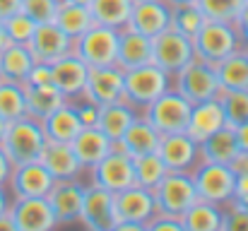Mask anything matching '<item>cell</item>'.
<instances>
[{
    "label": "cell",
    "mask_w": 248,
    "mask_h": 231,
    "mask_svg": "<svg viewBox=\"0 0 248 231\" xmlns=\"http://www.w3.org/2000/svg\"><path fill=\"white\" fill-rule=\"evenodd\" d=\"M75 111H78V116H80L82 125H96L99 106H94V104H89V101L84 99V104H75Z\"/></svg>",
    "instance_id": "46"
},
{
    "label": "cell",
    "mask_w": 248,
    "mask_h": 231,
    "mask_svg": "<svg viewBox=\"0 0 248 231\" xmlns=\"http://www.w3.org/2000/svg\"><path fill=\"white\" fill-rule=\"evenodd\" d=\"M24 96H27V116L39 121L68 101L53 84H36V87L24 84Z\"/></svg>",
    "instance_id": "31"
},
{
    "label": "cell",
    "mask_w": 248,
    "mask_h": 231,
    "mask_svg": "<svg viewBox=\"0 0 248 231\" xmlns=\"http://www.w3.org/2000/svg\"><path fill=\"white\" fill-rule=\"evenodd\" d=\"M5 128H7V121L0 118V142H2V135H5Z\"/></svg>",
    "instance_id": "54"
},
{
    "label": "cell",
    "mask_w": 248,
    "mask_h": 231,
    "mask_svg": "<svg viewBox=\"0 0 248 231\" xmlns=\"http://www.w3.org/2000/svg\"><path fill=\"white\" fill-rule=\"evenodd\" d=\"M46 145V135L41 128L39 118L31 116H22L17 121H10L2 135V152L10 159L12 166L17 164H27V161H36L41 156V150Z\"/></svg>",
    "instance_id": "1"
},
{
    "label": "cell",
    "mask_w": 248,
    "mask_h": 231,
    "mask_svg": "<svg viewBox=\"0 0 248 231\" xmlns=\"http://www.w3.org/2000/svg\"><path fill=\"white\" fill-rule=\"evenodd\" d=\"M145 231H183V224H181V217H176V215L155 212L145 222Z\"/></svg>",
    "instance_id": "43"
},
{
    "label": "cell",
    "mask_w": 248,
    "mask_h": 231,
    "mask_svg": "<svg viewBox=\"0 0 248 231\" xmlns=\"http://www.w3.org/2000/svg\"><path fill=\"white\" fill-rule=\"evenodd\" d=\"M234 135H236V145H239V150L248 154V123H241L239 128H234Z\"/></svg>",
    "instance_id": "48"
},
{
    "label": "cell",
    "mask_w": 248,
    "mask_h": 231,
    "mask_svg": "<svg viewBox=\"0 0 248 231\" xmlns=\"http://www.w3.org/2000/svg\"><path fill=\"white\" fill-rule=\"evenodd\" d=\"M138 118V111L128 104V101H113L106 106H99V116H96V128L113 140V145L118 142V138L128 130V125Z\"/></svg>",
    "instance_id": "27"
},
{
    "label": "cell",
    "mask_w": 248,
    "mask_h": 231,
    "mask_svg": "<svg viewBox=\"0 0 248 231\" xmlns=\"http://www.w3.org/2000/svg\"><path fill=\"white\" fill-rule=\"evenodd\" d=\"M10 171H12V164H10V159L5 156L2 147H0V185H5V183H7V176H10Z\"/></svg>",
    "instance_id": "49"
},
{
    "label": "cell",
    "mask_w": 248,
    "mask_h": 231,
    "mask_svg": "<svg viewBox=\"0 0 248 231\" xmlns=\"http://www.w3.org/2000/svg\"><path fill=\"white\" fill-rule=\"evenodd\" d=\"M159 140H162V135L147 123V118L145 116H138L128 125V130L118 138L116 150H121L123 154H128V156L135 159V156H142V154L157 152Z\"/></svg>",
    "instance_id": "24"
},
{
    "label": "cell",
    "mask_w": 248,
    "mask_h": 231,
    "mask_svg": "<svg viewBox=\"0 0 248 231\" xmlns=\"http://www.w3.org/2000/svg\"><path fill=\"white\" fill-rule=\"evenodd\" d=\"M70 2H78V5H87V7H89V2H92V0H70Z\"/></svg>",
    "instance_id": "56"
},
{
    "label": "cell",
    "mask_w": 248,
    "mask_h": 231,
    "mask_svg": "<svg viewBox=\"0 0 248 231\" xmlns=\"http://www.w3.org/2000/svg\"><path fill=\"white\" fill-rule=\"evenodd\" d=\"M2 27H5V36H7V44H29L34 29H36V22H31L24 12H17L7 19H2Z\"/></svg>",
    "instance_id": "40"
},
{
    "label": "cell",
    "mask_w": 248,
    "mask_h": 231,
    "mask_svg": "<svg viewBox=\"0 0 248 231\" xmlns=\"http://www.w3.org/2000/svg\"><path fill=\"white\" fill-rule=\"evenodd\" d=\"M205 22H207V19H205V15L200 12V7H198L195 2L171 5V22H169V27H171L173 31H178V34L193 39V36L202 29Z\"/></svg>",
    "instance_id": "36"
},
{
    "label": "cell",
    "mask_w": 248,
    "mask_h": 231,
    "mask_svg": "<svg viewBox=\"0 0 248 231\" xmlns=\"http://www.w3.org/2000/svg\"><path fill=\"white\" fill-rule=\"evenodd\" d=\"M56 10H58V5L53 0H22V12L36 24L53 22Z\"/></svg>",
    "instance_id": "42"
},
{
    "label": "cell",
    "mask_w": 248,
    "mask_h": 231,
    "mask_svg": "<svg viewBox=\"0 0 248 231\" xmlns=\"http://www.w3.org/2000/svg\"><path fill=\"white\" fill-rule=\"evenodd\" d=\"M159 159L164 161V166L169 171H193L200 161V145L193 142L186 133H173V135H162L159 147H157Z\"/></svg>",
    "instance_id": "16"
},
{
    "label": "cell",
    "mask_w": 248,
    "mask_h": 231,
    "mask_svg": "<svg viewBox=\"0 0 248 231\" xmlns=\"http://www.w3.org/2000/svg\"><path fill=\"white\" fill-rule=\"evenodd\" d=\"M222 231H248V207L239 200L222 205Z\"/></svg>",
    "instance_id": "41"
},
{
    "label": "cell",
    "mask_w": 248,
    "mask_h": 231,
    "mask_svg": "<svg viewBox=\"0 0 248 231\" xmlns=\"http://www.w3.org/2000/svg\"><path fill=\"white\" fill-rule=\"evenodd\" d=\"M239 145H236V135L234 128L224 125L222 130H217L215 135H210L205 142H200V154L205 161H215V164H232L239 156Z\"/></svg>",
    "instance_id": "32"
},
{
    "label": "cell",
    "mask_w": 248,
    "mask_h": 231,
    "mask_svg": "<svg viewBox=\"0 0 248 231\" xmlns=\"http://www.w3.org/2000/svg\"><path fill=\"white\" fill-rule=\"evenodd\" d=\"M41 128H44L46 140L51 142H73V138L82 130V121L75 111V104L65 101L53 113L41 118Z\"/></svg>",
    "instance_id": "26"
},
{
    "label": "cell",
    "mask_w": 248,
    "mask_h": 231,
    "mask_svg": "<svg viewBox=\"0 0 248 231\" xmlns=\"http://www.w3.org/2000/svg\"><path fill=\"white\" fill-rule=\"evenodd\" d=\"M130 10H133V0H92L89 2L92 19L96 24L113 27V29H123L128 24Z\"/></svg>",
    "instance_id": "34"
},
{
    "label": "cell",
    "mask_w": 248,
    "mask_h": 231,
    "mask_svg": "<svg viewBox=\"0 0 248 231\" xmlns=\"http://www.w3.org/2000/svg\"><path fill=\"white\" fill-rule=\"evenodd\" d=\"M224 125H227V121H224V108H222L219 96H215V99H205V101L193 104L186 135H188L193 142L200 145V142H205L210 135H215L217 130H222Z\"/></svg>",
    "instance_id": "20"
},
{
    "label": "cell",
    "mask_w": 248,
    "mask_h": 231,
    "mask_svg": "<svg viewBox=\"0 0 248 231\" xmlns=\"http://www.w3.org/2000/svg\"><path fill=\"white\" fill-rule=\"evenodd\" d=\"M169 5H183V2H195V0H166Z\"/></svg>",
    "instance_id": "55"
},
{
    "label": "cell",
    "mask_w": 248,
    "mask_h": 231,
    "mask_svg": "<svg viewBox=\"0 0 248 231\" xmlns=\"http://www.w3.org/2000/svg\"><path fill=\"white\" fill-rule=\"evenodd\" d=\"M87 75H89V65L78 53H68L61 61L51 63V82L68 101L82 96Z\"/></svg>",
    "instance_id": "19"
},
{
    "label": "cell",
    "mask_w": 248,
    "mask_h": 231,
    "mask_svg": "<svg viewBox=\"0 0 248 231\" xmlns=\"http://www.w3.org/2000/svg\"><path fill=\"white\" fill-rule=\"evenodd\" d=\"M147 63H152V39L133 31L130 27L118 29L116 65L121 70H133V68H140V65H147Z\"/></svg>",
    "instance_id": "22"
},
{
    "label": "cell",
    "mask_w": 248,
    "mask_h": 231,
    "mask_svg": "<svg viewBox=\"0 0 248 231\" xmlns=\"http://www.w3.org/2000/svg\"><path fill=\"white\" fill-rule=\"evenodd\" d=\"M7 46V36H5V27H2V22H0V51Z\"/></svg>",
    "instance_id": "53"
},
{
    "label": "cell",
    "mask_w": 248,
    "mask_h": 231,
    "mask_svg": "<svg viewBox=\"0 0 248 231\" xmlns=\"http://www.w3.org/2000/svg\"><path fill=\"white\" fill-rule=\"evenodd\" d=\"M80 224L92 231H113V224H116V202H113V193L111 190L99 188L94 183L84 185Z\"/></svg>",
    "instance_id": "12"
},
{
    "label": "cell",
    "mask_w": 248,
    "mask_h": 231,
    "mask_svg": "<svg viewBox=\"0 0 248 231\" xmlns=\"http://www.w3.org/2000/svg\"><path fill=\"white\" fill-rule=\"evenodd\" d=\"M215 73L222 89H248V48H236L215 63Z\"/></svg>",
    "instance_id": "29"
},
{
    "label": "cell",
    "mask_w": 248,
    "mask_h": 231,
    "mask_svg": "<svg viewBox=\"0 0 248 231\" xmlns=\"http://www.w3.org/2000/svg\"><path fill=\"white\" fill-rule=\"evenodd\" d=\"M193 183H195V193L202 200H210L215 205H224L234 198V171L227 164H215V161H200L193 171Z\"/></svg>",
    "instance_id": "8"
},
{
    "label": "cell",
    "mask_w": 248,
    "mask_h": 231,
    "mask_svg": "<svg viewBox=\"0 0 248 231\" xmlns=\"http://www.w3.org/2000/svg\"><path fill=\"white\" fill-rule=\"evenodd\" d=\"M39 161L46 166V171L56 178V181H68V178H78L82 166L78 161V156L73 152L70 142H51L46 140Z\"/></svg>",
    "instance_id": "25"
},
{
    "label": "cell",
    "mask_w": 248,
    "mask_h": 231,
    "mask_svg": "<svg viewBox=\"0 0 248 231\" xmlns=\"http://www.w3.org/2000/svg\"><path fill=\"white\" fill-rule=\"evenodd\" d=\"M183 231H222V205L198 198L183 215Z\"/></svg>",
    "instance_id": "28"
},
{
    "label": "cell",
    "mask_w": 248,
    "mask_h": 231,
    "mask_svg": "<svg viewBox=\"0 0 248 231\" xmlns=\"http://www.w3.org/2000/svg\"><path fill=\"white\" fill-rule=\"evenodd\" d=\"M169 22H171V5L166 0H133V10L125 27L152 39L169 29Z\"/></svg>",
    "instance_id": "18"
},
{
    "label": "cell",
    "mask_w": 248,
    "mask_h": 231,
    "mask_svg": "<svg viewBox=\"0 0 248 231\" xmlns=\"http://www.w3.org/2000/svg\"><path fill=\"white\" fill-rule=\"evenodd\" d=\"M46 198H48V202H51V210H53V215H56V224H58V227L80 222L84 185L78 178L56 181L53 188H51V193H48Z\"/></svg>",
    "instance_id": "17"
},
{
    "label": "cell",
    "mask_w": 248,
    "mask_h": 231,
    "mask_svg": "<svg viewBox=\"0 0 248 231\" xmlns=\"http://www.w3.org/2000/svg\"><path fill=\"white\" fill-rule=\"evenodd\" d=\"M116 51H118V29L96 22L73 44V53H78L89 68L116 65Z\"/></svg>",
    "instance_id": "6"
},
{
    "label": "cell",
    "mask_w": 248,
    "mask_h": 231,
    "mask_svg": "<svg viewBox=\"0 0 248 231\" xmlns=\"http://www.w3.org/2000/svg\"><path fill=\"white\" fill-rule=\"evenodd\" d=\"M24 84H31V87H36V84H53L51 82V65L34 63L31 70H29V75H27V79H24Z\"/></svg>",
    "instance_id": "44"
},
{
    "label": "cell",
    "mask_w": 248,
    "mask_h": 231,
    "mask_svg": "<svg viewBox=\"0 0 248 231\" xmlns=\"http://www.w3.org/2000/svg\"><path fill=\"white\" fill-rule=\"evenodd\" d=\"M53 183H56V178L36 159V161L12 166L5 185H10L12 198H46L51 193Z\"/></svg>",
    "instance_id": "11"
},
{
    "label": "cell",
    "mask_w": 248,
    "mask_h": 231,
    "mask_svg": "<svg viewBox=\"0 0 248 231\" xmlns=\"http://www.w3.org/2000/svg\"><path fill=\"white\" fill-rule=\"evenodd\" d=\"M70 145H73V152H75L82 169H92L108 152L116 150L113 140H108L96 125H82V130L73 138Z\"/></svg>",
    "instance_id": "23"
},
{
    "label": "cell",
    "mask_w": 248,
    "mask_h": 231,
    "mask_svg": "<svg viewBox=\"0 0 248 231\" xmlns=\"http://www.w3.org/2000/svg\"><path fill=\"white\" fill-rule=\"evenodd\" d=\"M133 169H135V185L147 188V190H152L166 176V171H169L157 152L135 156V159H133Z\"/></svg>",
    "instance_id": "37"
},
{
    "label": "cell",
    "mask_w": 248,
    "mask_h": 231,
    "mask_svg": "<svg viewBox=\"0 0 248 231\" xmlns=\"http://www.w3.org/2000/svg\"><path fill=\"white\" fill-rule=\"evenodd\" d=\"M166 89H171V75L157 68L155 63L123 70V101H128L135 111H145Z\"/></svg>",
    "instance_id": "2"
},
{
    "label": "cell",
    "mask_w": 248,
    "mask_h": 231,
    "mask_svg": "<svg viewBox=\"0 0 248 231\" xmlns=\"http://www.w3.org/2000/svg\"><path fill=\"white\" fill-rule=\"evenodd\" d=\"M31 65H34V56L24 44H7L0 51V79L24 84Z\"/></svg>",
    "instance_id": "30"
},
{
    "label": "cell",
    "mask_w": 248,
    "mask_h": 231,
    "mask_svg": "<svg viewBox=\"0 0 248 231\" xmlns=\"http://www.w3.org/2000/svg\"><path fill=\"white\" fill-rule=\"evenodd\" d=\"M195 5L205 15V19L234 24V19H236L244 0H195Z\"/></svg>",
    "instance_id": "39"
},
{
    "label": "cell",
    "mask_w": 248,
    "mask_h": 231,
    "mask_svg": "<svg viewBox=\"0 0 248 231\" xmlns=\"http://www.w3.org/2000/svg\"><path fill=\"white\" fill-rule=\"evenodd\" d=\"M152 198L157 205V212L181 217L195 200V183L188 171H166V176L152 188Z\"/></svg>",
    "instance_id": "5"
},
{
    "label": "cell",
    "mask_w": 248,
    "mask_h": 231,
    "mask_svg": "<svg viewBox=\"0 0 248 231\" xmlns=\"http://www.w3.org/2000/svg\"><path fill=\"white\" fill-rule=\"evenodd\" d=\"M0 229L5 231H15V224H12V215H10V207L0 215Z\"/></svg>",
    "instance_id": "51"
},
{
    "label": "cell",
    "mask_w": 248,
    "mask_h": 231,
    "mask_svg": "<svg viewBox=\"0 0 248 231\" xmlns=\"http://www.w3.org/2000/svg\"><path fill=\"white\" fill-rule=\"evenodd\" d=\"M195 58L193 53V41L171 27L164 29L162 34L152 36V63L162 68L169 75H176L181 68H186Z\"/></svg>",
    "instance_id": "9"
},
{
    "label": "cell",
    "mask_w": 248,
    "mask_h": 231,
    "mask_svg": "<svg viewBox=\"0 0 248 231\" xmlns=\"http://www.w3.org/2000/svg\"><path fill=\"white\" fill-rule=\"evenodd\" d=\"M190 108H193V104L186 96H181L176 89H166L162 96H157L145 108V118L159 135L186 133L188 118H190Z\"/></svg>",
    "instance_id": "3"
},
{
    "label": "cell",
    "mask_w": 248,
    "mask_h": 231,
    "mask_svg": "<svg viewBox=\"0 0 248 231\" xmlns=\"http://www.w3.org/2000/svg\"><path fill=\"white\" fill-rule=\"evenodd\" d=\"M10 215L15 231H51L58 227L48 198H15Z\"/></svg>",
    "instance_id": "13"
},
{
    "label": "cell",
    "mask_w": 248,
    "mask_h": 231,
    "mask_svg": "<svg viewBox=\"0 0 248 231\" xmlns=\"http://www.w3.org/2000/svg\"><path fill=\"white\" fill-rule=\"evenodd\" d=\"M193 41V53L195 58L215 65L222 58H227L229 53H234L236 48H241V39L234 29V24L227 22H205L202 29L190 39Z\"/></svg>",
    "instance_id": "4"
},
{
    "label": "cell",
    "mask_w": 248,
    "mask_h": 231,
    "mask_svg": "<svg viewBox=\"0 0 248 231\" xmlns=\"http://www.w3.org/2000/svg\"><path fill=\"white\" fill-rule=\"evenodd\" d=\"M219 101L229 128H239L241 123H248V89H222Z\"/></svg>",
    "instance_id": "38"
},
{
    "label": "cell",
    "mask_w": 248,
    "mask_h": 231,
    "mask_svg": "<svg viewBox=\"0 0 248 231\" xmlns=\"http://www.w3.org/2000/svg\"><path fill=\"white\" fill-rule=\"evenodd\" d=\"M234 29H236L241 44L248 48V0H244V5H241V10H239V15L234 19Z\"/></svg>",
    "instance_id": "45"
},
{
    "label": "cell",
    "mask_w": 248,
    "mask_h": 231,
    "mask_svg": "<svg viewBox=\"0 0 248 231\" xmlns=\"http://www.w3.org/2000/svg\"><path fill=\"white\" fill-rule=\"evenodd\" d=\"M10 207V200H7V193H5V185H0V215Z\"/></svg>",
    "instance_id": "52"
},
{
    "label": "cell",
    "mask_w": 248,
    "mask_h": 231,
    "mask_svg": "<svg viewBox=\"0 0 248 231\" xmlns=\"http://www.w3.org/2000/svg\"><path fill=\"white\" fill-rule=\"evenodd\" d=\"M113 202H116V222H135L145 227V222L157 212L152 190L140 185H130L121 193H113Z\"/></svg>",
    "instance_id": "21"
},
{
    "label": "cell",
    "mask_w": 248,
    "mask_h": 231,
    "mask_svg": "<svg viewBox=\"0 0 248 231\" xmlns=\"http://www.w3.org/2000/svg\"><path fill=\"white\" fill-rule=\"evenodd\" d=\"M82 99L94 106H106L123 99V70L118 65L89 68Z\"/></svg>",
    "instance_id": "15"
},
{
    "label": "cell",
    "mask_w": 248,
    "mask_h": 231,
    "mask_svg": "<svg viewBox=\"0 0 248 231\" xmlns=\"http://www.w3.org/2000/svg\"><path fill=\"white\" fill-rule=\"evenodd\" d=\"M22 12V0H0V22Z\"/></svg>",
    "instance_id": "47"
},
{
    "label": "cell",
    "mask_w": 248,
    "mask_h": 231,
    "mask_svg": "<svg viewBox=\"0 0 248 231\" xmlns=\"http://www.w3.org/2000/svg\"><path fill=\"white\" fill-rule=\"evenodd\" d=\"M56 5H65V2H70V0H53Z\"/></svg>",
    "instance_id": "57"
},
{
    "label": "cell",
    "mask_w": 248,
    "mask_h": 231,
    "mask_svg": "<svg viewBox=\"0 0 248 231\" xmlns=\"http://www.w3.org/2000/svg\"><path fill=\"white\" fill-rule=\"evenodd\" d=\"M53 24H56L58 29H63V31L75 41L80 34H84V31L94 24V19H92V12H89L87 5L65 2V5H58L56 17H53Z\"/></svg>",
    "instance_id": "33"
},
{
    "label": "cell",
    "mask_w": 248,
    "mask_h": 231,
    "mask_svg": "<svg viewBox=\"0 0 248 231\" xmlns=\"http://www.w3.org/2000/svg\"><path fill=\"white\" fill-rule=\"evenodd\" d=\"M92 183L99 188H106L111 193H121L130 185H135V169H133V156L123 154L121 150L108 152L99 164L92 169Z\"/></svg>",
    "instance_id": "10"
},
{
    "label": "cell",
    "mask_w": 248,
    "mask_h": 231,
    "mask_svg": "<svg viewBox=\"0 0 248 231\" xmlns=\"http://www.w3.org/2000/svg\"><path fill=\"white\" fill-rule=\"evenodd\" d=\"M173 77V89L186 96L190 104H198V101H205V99H215L219 96L222 87H219V79L215 73V65L200 61V58H193L186 68H181Z\"/></svg>",
    "instance_id": "7"
},
{
    "label": "cell",
    "mask_w": 248,
    "mask_h": 231,
    "mask_svg": "<svg viewBox=\"0 0 248 231\" xmlns=\"http://www.w3.org/2000/svg\"><path fill=\"white\" fill-rule=\"evenodd\" d=\"M27 116V96H24V84L0 79V118L2 121H17Z\"/></svg>",
    "instance_id": "35"
},
{
    "label": "cell",
    "mask_w": 248,
    "mask_h": 231,
    "mask_svg": "<svg viewBox=\"0 0 248 231\" xmlns=\"http://www.w3.org/2000/svg\"><path fill=\"white\" fill-rule=\"evenodd\" d=\"M113 231H145L142 224H135V222H116Z\"/></svg>",
    "instance_id": "50"
},
{
    "label": "cell",
    "mask_w": 248,
    "mask_h": 231,
    "mask_svg": "<svg viewBox=\"0 0 248 231\" xmlns=\"http://www.w3.org/2000/svg\"><path fill=\"white\" fill-rule=\"evenodd\" d=\"M73 44L75 41L63 29H58L53 22H48V24H36V29H34L27 48L31 51L34 63L51 65V63L61 61L63 56L73 53Z\"/></svg>",
    "instance_id": "14"
}]
</instances>
